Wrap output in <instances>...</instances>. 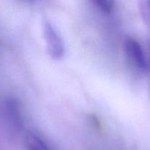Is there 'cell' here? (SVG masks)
Segmentation results:
<instances>
[{"label":"cell","instance_id":"5b68a950","mask_svg":"<svg viewBox=\"0 0 150 150\" xmlns=\"http://www.w3.org/2000/svg\"><path fill=\"white\" fill-rule=\"evenodd\" d=\"M92 3L104 13H111L114 7V2L110 0H95Z\"/></svg>","mask_w":150,"mask_h":150},{"label":"cell","instance_id":"8992f818","mask_svg":"<svg viewBox=\"0 0 150 150\" xmlns=\"http://www.w3.org/2000/svg\"><path fill=\"white\" fill-rule=\"evenodd\" d=\"M139 7L143 18L150 26V1H141Z\"/></svg>","mask_w":150,"mask_h":150},{"label":"cell","instance_id":"6da1fadb","mask_svg":"<svg viewBox=\"0 0 150 150\" xmlns=\"http://www.w3.org/2000/svg\"><path fill=\"white\" fill-rule=\"evenodd\" d=\"M42 27L46 46L50 57L55 59L62 58L65 53V45L60 35L52 23L46 19L43 21Z\"/></svg>","mask_w":150,"mask_h":150},{"label":"cell","instance_id":"3957f363","mask_svg":"<svg viewBox=\"0 0 150 150\" xmlns=\"http://www.w3.org/2000/svg\"><path fill=\"white\" fill-rule=\"evenodd\" d=\"M24 144L27 150H51L39 136L33 133H26Z\"/></svg>","mask_w":150,"mask_h":150},{"label":"cell","instance_id":"52a82bcc","mask_svg":"<svg viewBox=\"0 0 150 150\" xmlns=\"http://www.w3.org/2000/svg\"><path fill=\"white\" fill-rule=\"evenodd\" d=\"M149 70H150V62H149Z\"/></svg>","mask_w":150,"mask_h":150},{"label":"cell","instance_id":"7a4b0ae2","mask_svg":"<svg viewBox=\"0 0 150 150\" xmlns=\"http://www.w3.org/2000/svg\"><path fill=\"white\" fill-rule=\"evenodd\" d=\"M124 49L128 58L138 69L142 71L149 70V62L138 41L132 38L126 39L124 42Z\"/></svg>","mask_w":150,"mask_h":150},{"label":"cell","instance_id":"277c9868","mask_svg":"<svg viewBox=\"0 0 150 150\" xmlns=\"http://www.w3.org/2000/svg\"><path fill=\"white\" fill-rule=\"evenodd\" d=\"M7 113L13 121V122L16 126H20L21 125V112L19 109V105L14 100H10L6 104Z\"/></svg>","mask_w":150,"mask_h":150}]
</instances>
